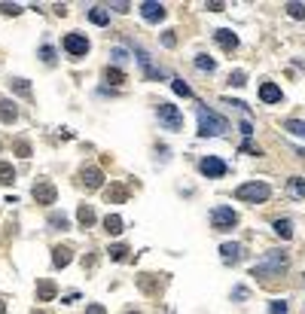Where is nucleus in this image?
<instances>
[{"mask_svg":"<svg viewBox=\"0 0 305 314\" xmlns=\"http://www.w3.org/2000/svg\"><path fill=\"white\" fill-rule=\"evenodd\" d=\"M284 269H287V253H284V250H268V253L260 259V263L250 269V272H254V277L272 281V277H278Z\"/></svg>","mask_w":305,"mask_h":314,"instance_id":"1","label":"nucleus"},{"mask_svg":"<svg viewBox=\"0 0 305 314\" xmlns=\"http://www.w3.org/2000/svg\"><path fill=\"white\" fill-rule=\"evenodd\" d=\"M226 131H229V122L220 113L199 107V134L202 137H217V134H226Z\"/></svg>","mask_w":305,"mask_h":314,"instance_id":"2","label":"nucleus"},{"mask_svg":"<svg viewBox=\"0 0 305 314\" xmlns=\"http://www.w3.org/2000/svg\"><path fill=\"white\" fill-rule=\"evenodd\" d=\"M268 196H272V189H268V183H262V180H250V183H241L235 189V198L238 201H250V204L268 201Z\"/></svg>","mask_w":305,"mask_h":314,"instance_id":"3","label":"nucleus"},{"mask_svg":"<svg viewBox=\"0 0 305 314\" xmlns=\"http://www.w3.org/2000/svg\"><path fill=\"white\" fill-rule=\"evenodd\" d=\"M156 119L165 131H180L183 128V113H180V107H174V104H159Z\"/></svg>","mask_w":305,"mask_h":314,"instance_id":"4","label":"nucleus"},{"mask_svg":"<svg viewBox=\"0 0 305 314\" xmlns=\"http://www.w3.org/2000/svg\"><path fill=\"white\" fill-rule=\"evenodd\" d=\"M235 223H238V214L232 211L229 204H217V207L211 211V226H214L217 232H226V229H232Z\"/></svg>","mask_w":305,"mask_h":314,"instance_id":"5","label":"nucleus"},{"mask_svg":"<svg viewBox=\"0 0 305 314\" xmlns=\"http://www.w3.org/2000/svg\"><path fill=\"white\" fill-rule=\"evenodd\" d=\"M61 46H64V52L67 55H74V58H83L86 52H88V40H86V34H67V37L61 40Z\"/></svg>","mask_w":305,"mask_h":314,"instance_id":"6","label":"nucleus"},{"mask_svg":"<svg viewBox=\"0 0 305 314\" xmlns=\"http://www.w3.org/2000/svg\"><path fill=\"white\" fill-rule=\"evenodd\" d=\"M31 196H34V201H37V204H55V198H58L55 186H52L49 180H40V183H34Z\"/></svg>","mask_w":305,"mask_h":314,"instance_id":"7","label":"nucleus"},{"mask_svg":"<svg viewBox=\"0 0 305 314\" xmlns=\"http://www.w3.org/2000/svg\"><path fill=\"white\" fill-rule=\"evenodd\" d=\"M199 171L205 174V177H223L229 168H226L223 159H217V156H205V159L199 162Z\"/></svg>","mask_w":305,"mask_h":314,"instance_id":"8","label":"nucleus"},{"mask_svg":"<svg viewBox=\"0 0 305 314\" xmlns=\"http://www.w3.org/2000/svg\"><path fill=\"white\" fill-rule=\"evenodd\" d=\"M140 15L147 22H162L165 15H168V9L162 3H156V0H147V3H140Z\"/></svg>","mask_w":305,"mask_h":314,"instance_id":"9","label":"nucleus"},{"mask_svg":"<svg viewBox=\"0 0 305 314\" xmlns=\"http://www.w3.org/2000/svg\"><path fill=\"white\" fill-rule=\"evenodd\" d=\"M220 259L226 266H235L238 259H241V244H235V241H226L223 247H220Z\"/></svg>","mask_w":305,"mask_h":314,"instance_id":"10","label":"nucleus"},{"mask_svg":"<svg viewBox=\"0 0 305 314\" xmlns=\"http://www.w3.org/2000/svg\"><path fill=\"white\" fill-rule=\"evenodd\" d=\"M260 101H262V104H281V85L262 82V85H260Z\"/></svg>","mask_w":305,"mask_h":314,"instance_id":"11","label":"nucleus"},{"mask_svg":"<svg viewBox=\"0 0 305 314\" xmlns=\"http://www.w3.org/2000/svg\"><path fill=\"white\" fill-rule=\"evenodd\" d=\"M214 40H217L223 49H235V46H238V37H235V34H232L229 28H220V31H214Z\"/></svg>","mask_w":305,"mask_h":314,"instance_id":"12","label":"nucleus"},{"mask_svg":"<svg viewBox=\"0 0 305 314\" xmlns=\"http://www.w3.org/2000/svg\"><path fill=\"white\" fill-rule=\"evenodd\" d=\"M80 177H83V183H86L88 189H98V186H101V180H104L98 168H83V171H80Z\"/></svg>","mask_w":305,"mask_h":314,"instance_id":"13","label":"nucleus"},{"mask_svg":"<svg viewBox=\"0 0 305 314\" xmlns=\"http://www.w3.org/2000/svg\"><path fill=\"white\" fill-rule=\"evenodd\" d=\"M70 253H74L70 247H55V250H52V266H55V269H64V266H70V259H74Z\"/></svg>","mask_w":305,"mask_h":314,"instance_id":"14","label":"nucleus"},{"mask_svg":"<svg viewBox=\"0 0 305 314\" xmlns=\"http://www.w3.org/2000/svg\"><path fill=\"white\" fill-rule=\"evenodd\" d=\"M15 116H19V110H15V101H0V122H15Z\"/></svg>","mask_w":305,"mask_h":314,"instance_id":"15","label":"nucleus"},{"mask_svg":"<svg viewBox=\"0 0 305 314\" xmlns=\"http://www.w3.org/2000/svg\"><path fill=\"white\" fill-rule=\"evenodd\" d=\"M287 193L293 198H305V177H290L287 180Z\"/></svg>","mask_w":305,"mask_h":314,"instance_id":"16","label":"nucleus"},{"mask_svg":"<svg viewBox=\"0 0 305 314\" xmlns=\"http://www.w3.org/2000/svg\"><path fill=\"white\" fill-rule=\"evenodd\" d=\"M55 293H58V290H55V284H52V281H40V284H37V302H49Z\"/></svg>","mask_w":305,"mask_h":314,"instance_id":"17","label":"nucleus"},{"mask_svg":"<svg viewBox=\"0 0 305 314\" xmlns=\"http://www.w3.org/2000/svg\"><path fill=\"white\" fill-rule=\"evenodd\" d=\"M104 229H107V235H119L122 232V217L119 214H107L104 217Z\"/></svg>","mask_w":305,"mask_h":314,"instance_id":"18","label":"nucleus"},{"mask_svg":"<svg viewBox=\"0 0 305 314\" xmlns=\"http://www.w3.org/2000/svg\"><path fill=\"white\" fill-rule=\"evenodd\" d=\"M88 19H92L95 25H110V12H107L104 6H92L88 9Z\"/></svg>","mask_w":305,"mask_h":314,"instance_id":"19","label":"nucleus"},{"mask_svg":"<svg viewBox=\"0 0 305 314\" xmlns=\"http://www.w3.org/2000/svg\"><path fill=\"white\" fill-rule=\"evenodd\" d=\"M77 220H80V223L86 226V229H88V226L95 223V211H92L88 204H80V211H77Z\"/></svg>","mask_w":305,"mask_h":314,"instance_id":"20","label":"nucleus"},{"mask_svg":"<svg viewBox=\"0 0 305 314\" xmlns=\"http://www.w3.org/2000/svg\"><path fill=\"white\" fill-rule=\"evenodd\" d=\"M15 180V168L9 165V162H0V183H3V186H9Z\"/></svg>","mask_w":305,"mask_h":314,"instance_id":"21","label":"nucleus"},{"mask_svg":"<svg viewBox=\"0 0 305 314\" xmlns=\"http://www.w3.org/2000/svg\"><path fill=\"white\" fill-rule=\"evenodd\" d=\"M49 226H52V229H58V232H64L67 226H70V220H67L64 214H58V211H55V214H49Z\"/></svg>","mask_w":305,"mask_h":314,"instance_id":"22","label":"nucleus"},{"mask_svg":"<svg viewBox=\"0 0 305 314\" xmlns=\"http://www.w3.org/2000/svg\"><path fill=\"white\" fill-rule=\"evenodd\" d=\"M9 85L15 92H19L22 98H31V85H28V79H22V77H15V79H9Z\"/></svg>","mask_w":305,"mask_h":314,"instance_id":"23","label":"nucleus"},{"mask_svg":"<svg viewBox=\"0 0 305 314\" xmlns=\"http://www.w3.org/2000/svg\"><path fill=\"white\" fill-rule=\"evenodd\" d=\"M284 128L290 131V134H296V137H305V122H299V119H287Z\"/></svg>","mask_w":305,"mask_h":314,"instance_id":"24","label":"nucleus"},{"mask_svg":"<svg viewBox=\"0 0 305 314\" xmlns=\"http://www.w3.org/2000/svg\"><path fill=\"white\" fill-rule=\"evenodd\" d=\"M275 232H278L281 238H290V235H293V223H290V220H275Z\"/></svg>","mask_w":305,"mask_h":314,"instance_id":"25","label":"nucleus"},{"mask_svg":"<svg viewBox=\"0 0 305 314\" xmlns=\"http://www.w3.org/2000/svg\"><path fill=\"white\" fill-rule=\"evenodd\" d=\"M195 67H199V71H214V67H217V64H214V58L211 55H195Z\"/></svg>","mask_w":305,"mask_h":314,"instance_id":"26","label":"nucleus"},{"mask_svg":"<svg viewBox=\"0 0 305 314\" xmlns=\"http://www.w3.org/2000/svg\"><path fill=\"white\" fill-rule=\"evenodd\" d=\"M104 77H107V82H125V74L119 71V67H107V71H104Z\"/></svg>","mask_w":305,"mask_h":314,"instance_id":"27","label":"nucleus"},{"mask_svg":"<svg viewBox=\"0 0 305 314\" xmlns=\"http://www.w3.org/2000/svg\"><path fill=\"white\" fill-rule=\"evenodd\" d=\"M171 89H174L177 95H183V98H192V89H189L183 79H171Z\"/></svg>","mask_w":305,"mask_h":314,"instance_id":"28","label":"nucleus"},{"mask_svg":"<svg viewBox=\"0 0 305 314\" xmlns=\"http://www.w3.org/2000/svg\"><path fill=\"white\" fill-rule=\"evenodd\" d=\"M107 253H110V259H116V263H122V259H125V253H129V247H125V244H113V247L107 250Z\"/></svg>","mask_w":305,"mask_h":314,"instance_id":"29","label":"nucleus"},{"mask_svg":"<svg viewBox=\"0 0 305 314\" xmlns=\"http://www.w3.org/2000/svg\"><path fill=\"white\" fill-rule=\"evenodd\" d=\"M104 198H107V201H110V198H113V201H122V198H125V189H122V186H113V189H107V193H104Z\"/></svg>","mask_w":305,"mask_h":314,"instance_id":"30","label":"nucleus"},{"mask_svg":"<svg viewBox=\"0 0 305 314\" xmlns=\"http://www.w3.org/2000/svg\"><path fill=\"white\" fill-rule=\"evenodd\" d=\"M40 58H43L46 64H52V61H55V49H52L49 43H46V46H40Z\"/></svg>","mask_w":305,"mask_h":314,"instance_id":"31","label":"nucleus"},{"mask_svg":"<svg viewBox=\"0 0 305 314\" xmlns=\"http://www.w3.org/2000/svg\"><path fill=\"white\" fill-rule=\"evenodd\" d=\"M287 12H290L293 19H305V6L302 3H287Z\"/></svg>","mask_w":305,"mask_h":314,"instance_id":"32","label":"nucleus"},{"mask_svg":"<svg viewBox=\"0 0 305 314\" xmlns=\"http://www.w3.org/2000/svg\"><path fill=\"white\" fill-rule=\"evenodd\" d=\"M15 153H19L22 159H31V144L28 141H15Z\"/></svg>","mask_w":305,"mask_h":314,"instance_id":"33","label":"nucleus"},{"mask_svg":"<svg viewBox=\"0 0 305 314\" xmlns=\"http://www.w3.org/2000/svg\"><path fill=\"white\" fill-rule=\"evenodd\" d=\"M268 314H287V302L284 299H275L272 305H268Z\"/></svg>","mask_w":305,"mask_h":314,"instance_id":"34","label":"nucleus"},{"mask_svg":"<svg viewBox=\"0 0 305 314\" xmlns=\"http://www.w3.org/2000/svg\"><path fill=\"white\" fill-rule=\"evenodd\" d=\"M0 12H3V15H19L22 6L19 3H0Z\"/></svg>","mask_w":305,"mask_h":314,"instance_id":"35","label":"nucleus"},{"mask_svg":"<svg viewBox=\"0 0 305 314\" xmlns=\"http://www.w3.org/2000/svg\"><path fill=\"white\" fill-rule=\"evenodd\" d=\"M244 79H247V74H244V71H235V74L229 77V82H232V85H238V89L244 85Z\"/></svg>","mask_w":305,"mask_h":314,"instance_id":"36","label":"nucleus"},{"mask_svg":"<svg viewBox=\"0 0 305 314\" xmlns=\"http://www.w3.org/2000/svg\"><path fill=\"white\" fill-rule=\"evenodd\" d=\"M86 314H107V311H104V305H101V302H92V305L86 308Z\"/></svg>","mask_w":305,"mask_h":314,"instance_id":"37","label":"nucleus"},{"mask_svg":"<svg viewBox=\"0 0 305 314\" xmlns=\"http://www.w3.org/2000/svg\"><path fill=\"white\" fill-rule=\"evenodd\" d=\"M162 43H165V46H174V43H177V40H174V31H165V34H162Z\"/></svg>","mask_w":305,"mask_h":314,"instance_id":"38","label":"nucleus"},{"mask_svg":"<svg viewBox=\"0 0 305 314\" xmlns=\"http://www.w3.org/2000/svg\"><path fill=\"white\" fill-rule=\"evenodd\" d=\"M241 134H244V137H250V134H254V125H250V122H247V119L241 122Z\"/></svg>","mask_w":305,"mask_h":314,"instance_id":"39","label":"nucleus"},{"mask_svg":"<svg viewBox=\"0 0 305 314\" xmlns=\"http://www.w3.org/2000/svg\"><path fill=\"white\" fill-rule=\"evenodd\" d=\"M110 9H116V12H129L131 6H129V3H122V0H119V3H110Z\"/></svg>","mask_w":305,"mask_h":314,"instance_id":"40","label":"nucleus"},{"mask_svg":"<svg viewBox=\"0 0 305 314\" xmlns=\"http://www.w3.org/2000/svg\"><path fill=\"white\" fill-rule=\"evenodd\" d=\"M232 296H235V299H247V290L244 287H235V293H232Z\"/></svg>","mask_w":305,"mask_h":314,"instance_id":"41","label":"nucleus"},{"mask_svg":"<svg viewBox=\"0 0 305 314\" xmlns=\"http://www.w3.org/2000/svg\"><path fill=\"white\" fill-rule=\"evenodd\" d=\"M113 61H125V52L122 49H113Z\"/></svg>","mask_w":305,"mask_h":314,"instance_id":"42","label":"nucleus"},{"mask_svg":"<svg viewBox=\"0 0 305 314\" xmlns=\"http://www.w3.org/2000/svg\"><path fill=\"white\" fill-rule=\"evenodd\" d=\"M0 314H6V305H3V302H0Z\"/></svg>","mask_w":305,"mask_h":314,"instance_id":"43","label":"nucleus"},{"mask_svg":"<svg viewBox=\"0 0 305 314\" xmlns=\"http://www.w3.org/2000/svg\"><path fill=\"white\" fill-rule=\"evenodd\" d=\"M34 314H43V311H34Z\"/></svg>","mask_w":305,"mask_h":314,"instance_id":"44","label":"nucleus"},{"mask_svg":"<svg viewBox=\"0 0 305 314\" xmlns=\"http://www.w3.org/2000/svg\"><path fill=\"white\" fill-rule=\"evenodd\" d=\"M131 314H137V311H131Z\"/></svg>","mask_w":305,"mask_h":314,"instance_id":"45","label":"nucleus"}]
</instances>
